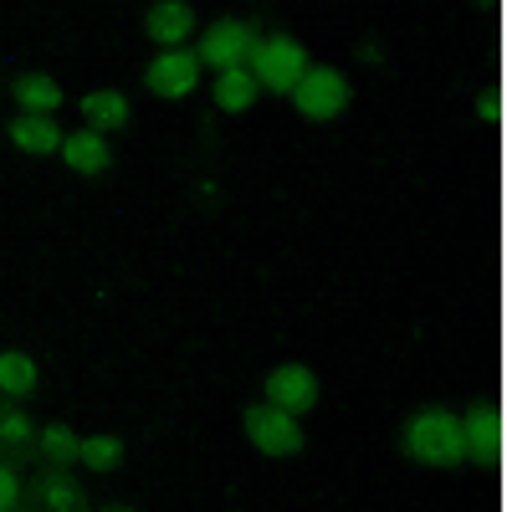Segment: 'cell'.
Returning a JSON list of instances; mask_svg holds the SVG:
<instances>
[{
	"mask_svg": "<svg viewBox=\"0 0 507 512\" xmlns=\"http://www.w3.org/2000/svg\"><path fill=\"white\" fill-rule=\"evenodd\" d=\"M144 26H149L159 52H175V47H185V41L195 36L200 16H195V6H185V0H164V6L144 11Z\"/></svg>",
	"mask_w": 507,
	"mask_h": 512,
	"instance_id": "ba28073f",
	"label": "cell"
},
{
	"mask_svg": "<svg viewBox=\"0 0 507 512\" xmlns=\"http://www.w3.org/2000/svg\"><path fill=\"white\" fill-rule=\"evenodd\" d=\"M287 103L298 108L303 118H313V123H328V118H338L349 108V82H344V72L328 67V62H308L303 77L287 88Z\"/></svg>",
	"mask_w": 507,
	"mask_h": 512,
	"instance_id": "3957f363",
	"label": "cell"
},
{
	"mask_svg": "<svg viewBox=\"0 0 507 512\" xmlns=\"http://www.w3.org/2000/svg\"><path fill=\"white\" fill-rule=\"evenodd\" d=\"M11 149L21 159H52L62 149V128L57 118H31V113H16L11 123Z\"/></svg>",
	"mask_w": 507,
	"mask_h": 512,
	"instance_id": "8fae6325",
	"label": "cell"
},
{
	"mask_svg": "<svg viewBox=\"0 0 507 512\" xmlns=\"http://www.w3.org/2000/svg\"><path fill=\"white\" fill-rule=\"evenodd\" d=\"M257 98H262V88L251 82L246 67L241 72H216V103H221V113H251Z\"/></svg>",
	"mask_w": 507,
	"mask_h": 512,
	"instance_id": "5bb4252c",
	"label": "cell"
},
{
	"mask_svg": "<svg viewBox=\"0 0 507 512\" xmlns=\"http://www.w3.org/2000/svg\"><path fill=\"white\" fill-rule=\"evenodd\" d=\"M36 441V420L26 410H0V446H31Z\"/></svg>",
	"mask_w": 507,
	"mask_h": 512,
	"instance_id": "ac0fdd59",
	"label": "cell"
},
{
	"mask_svg": "<svg viewBox=\"0 0 507 512\" xmlns=\"http://www.w3.org/2000/svg\"><path fill=\"white\" fill-rule=\"evenodd\" d=\"M200 57L190 52V47H175V52H159L154 62H149V88L159 93V98H169V103H180V98H190L195 88H200Z\"/></svg>",
	"mask_w": 507,
	"mask_h": 512,
	"instance_id": "8992f818",
	"label": "cell"
},
{
	"mask_svg": "<svg viewBox=\"0 0 507 512\" xmlns=\"http://www.w3.org/2000/svg\"><path fill=\"white\" fill-rule=\"evenodd\" d=\"M57 159L72 169V175H103L108 169V159H113V139H103V134H88V128H77V134H62V149H57Z\"/></svg>",
	"mask_w": 507,
	"mask_h": 512,
	"instance_id": "30bf717a",
	"label": "cell"
},
{
	"mask_svg": "<svg viewBox=\"0 0 507 512\" xmlns=\"http://www.w3.org/2000/svg\"><path fill=\"white\" fill-rule=\"evenodd\" d=\"M77 108H82V123H88V134H103V139H113L118 128H129V118H134L129 93H118V88H98V93L82 98Z\"/></svg>",
	"mask_w": 507,
	"mask_h": 512,
	"instance_id": "9c48e42d",
	"label": "cell"
},
{
	"mask_svg": "<svg viewBox=\"0 0 507 512\" xmlns=\"http://www.w3.org/2000/svg\"><path fill=\"white\" fill-rule=\"evenodd\" d=\"M246 441L262 456H292L303 446V420L292 410H277V405H257L246 415Z\"/></svg>",
	"mask_w": 507,
	"mask_h": 512,
	"instance_id": "277c9868",
	"label": "cell"
},
{
	"mask_svg": "<svg viewBox=\"0 0 507 512\" xmlns=\"http://www.w3.org/2000/svg\"><path fill=\"white\" fill-rule=\"evenodd\" d=\"M36 502H41V512H77L82 487L72 477H62V472H47V477L36 482Z\"/></svg>",
	"mask_w": 507,
	"mask_h": 512,
	"instance_id": "e0dca14e",
	"label": "cell"
},
{
	"mask_svg": "<svg viewBox=\"0 0 507 512\" xmlns=\"http://www.w3.org/2000/svg\"><path fill=\"white\" fill-rule=\"evenodd\" d=\"M26 497V482H21V466L16 461H0V512H16Z\"/></svg>",
	"mask_w": 507,
	"mask_h": 512,
	"instance_id": "d6986e66",
	"label": "cell"
},
{
	"mask_svg": "<svg viewBox=\"0 0 507 512\" xmlns=\"http://www.w3.org/2000/svg\"><path fill=\"white\" fill-rule=\"evenodd\" d=\"M400 446L420 466L441 472V466L461 461V415H451V410H415L405 420V431H400Z\"/></svg>",
	"mask_w": 507,
	"mask_h": 512,
	"instance_id": "6da1fadb",
	"label": "cell"
},
{
	"mask_svg": "<svg viewBox=\"0 0 507 512\" xmlns=\"http://www.w3.org/2000/svg\"><path fill=\"white\" fill-rule=\"evenodd\" d=\"M251 41H257V31H251L246 21H216L205 26L200 36V67H216V72H241L246 57H251Z\"/></svg>",
	"mask_w": 507,
	"mask_h": 512,
	"instance_id": "5b68a950",
	"label": "cell"
},
{
	"mask_svg": "<svg viewBox=\"0 0 507 512\" xmlns=\"http://www.w3.org/2000/svg\"><path fill=\"white\" fill-rule=\"evenodd\" d=\"M313 57L292 41L287 31H267V36H257L251 41V57H246V72H251V82H257L262 93H282L287 98V88L303 77V67H308Z\"/></svg>",
	"mask_w": 507,
	"mask_h": 512,
	"instance_id": "7a4b0ae2",
	"label": "cell"
},
{
	"mask_svg": "<svg viewBox=\"0 0 507 512\" xmlns=\"http://www.w3.org/2000/svg\"><path fill=\"white\" fill-rule=\"evenodd\" d=\"M113 512H139V507H113Z\"/></svg>",
	"mask_w": 507,
	"mask_h": 512,
	"instance_id": "ffe728a7",
	"label": "cell"
},
{
	"mask_svg": "<svg viewBox=\"0 0 507 512\" xmlns=\"http://www.w3.org/2000/svg\"><path fill=\"white\" fill-rule=\"evenodd\" d=\"M318 395H323V379L308 364H277L267 374V405H277V410L298 415V410L318 405Z\"/></svg>",
	"mask_w": 507,
	"mask_h": 512,
	"instance_id": "52a82bcc",
	"label": "cell"
},
{
	"mask_svg": "<svg viewBox=\"0 0 507 512\" xmlns=\"http://www.w3.org/2000/svg\"><path fill=\"white\" fill-rule=\"evenodd\" d=\"M67 103L62 82L57 77H41V72H26L16 82V113H31V118H57Z\"/></svg>",
	"mask_w": 507,
	"mask_h": 512,
	"instance_id": "7c38bea8",
	"label": "cell"
},
{
	"mask_svg": "<svg viewBox=\"0 0 507 512\" xmlns=\"http://www.w3.org/2000/svg\"><path fill=\"white\" fill-rule=\"evenodd\" d=\"M123 461V441L113 431H93L82 436V451H77V466H88V472H113Z\"/></svg>",
	"mask_w": 507,
	"mask_h": 512,
	"instance_id": "2e32d148",
	"label": "cell"
},
{
	"mask_svg": "<svg viewBox=\"0 0 507 512\" xmlns=\"http://www.w3.org/2000/svg\"><path fill=\"white\" fill-rule=\"evenodd\" d=\"M31 446L47 456V461H57V466H72L77 451H82V436L67 431V425H36V441Z\"/></svg>",
	"mask_w": 507,
	"mask_h": 512,
	"instance_id": "9a60e30c",
	"label": "cell"
},
{
	"mask_svg": "<svg viewBox=\"0 0 507 512\" xmlns=\"http://www.w3.org/2000/svg\"><path fill=\"white\" fill-rule=\"evenodd\" d=\"M36 384H41V364L31 354H21V349L0 354V395L6 400H31Z\"/></svg>",
	"mask_w": 507,
	"mask_h": 512,
	"instance_id": "4fadbf2b",
	"label": "cell"
}]
</instances>
